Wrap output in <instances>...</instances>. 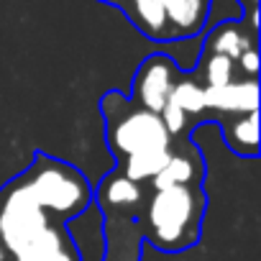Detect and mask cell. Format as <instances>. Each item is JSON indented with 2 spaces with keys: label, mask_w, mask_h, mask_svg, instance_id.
Instances as JSON below:
<instances>
[{
  "label": "cell",
  "mask_w": 261,
  "mask_h": 261,
  "mask_svg": "<svg viewBox=\"0 0 261 261\" xmlns=\"http://www.w3.org/2000/svg\"><path fill=\"white\" fill-rule=\"evenodd\" d=\"M169 100L190 118V115H200L205 113V95H202V85L197 80H177L174 87H172V95Z\"/></svg>",
  "instance_id": "obj_15"
},
{
  "label": "cell",
  "mask_w": 261,
  "mask_h": 261,
  "mask_svg": "<svg viewBox=\"0 0 261 261\" xmlns=\"http://www.w3.org/2000/svg\"><path fill=\"white\" fill-rule=\"evenodd\" d=\"M123 11L128 13V18L139 26L141 34H146L154 41H169V31H167V18H164V8L162 0H125Z\"/></svg>",
  "instance_id": "obj_9"
},
{
  "label": "cell",
  "mask_w": 261,
  "mask_h": 261,
  "mask_svg": "<svg viewBox=\"0 0 261 261\" xmlns=\"http://www.w3.org/2000/svg\"><path fill=\"white\" fill-rule=\"evenodd\" d=\"M258 115L256 113H246V115H236L230 120L223 123V136L225 144L238 154V156H256L258 154Z\"/></svg>",
  "instance_id": "obj_10"
},
{
  "label": "cell",
  "mask_w": 261,
  "mask_h": 261,
  "mask_svg": "<svg viewBox=\"0 0 261 261\" xmlns=\"http://www.w3.org/2000/svg\"><path fill=\"white\" fill-rule=\"evenodd\" d=\"M108 144L113 154L128 159L144 151L172 149V136L167 134V128L156 113L134 108L130 113L118 115L108 123Z\"/></svg>",
  "instance_id": "obj_3"
},
{
  "label": "cell",
  "mask_w": 261,
  "mask_h": 261,
  "mask_svg": "<svg viewBox=\"0 0 261 261\" xmlns=\"http://www.w3.org/2000/svg\"><path fill=\"white\" fill-rule=\"evenodd\" d=\"M236 64L241 67V72L246 74V80H256V74H258V51H256V49L243 51V54L236 59Z\"/></svg>",
  "instance_id": "obj_18"
},
{
  "label": "cell",
  "mask_w": 261,
  "mask_h": 261,
  "mask_svg": "<svg viewBox=\"0 0 261 261\" xmlns=\"http://www.w3.org/2000/svg\"><path fill=\"white\" fill-rule=\"evenodd\" d=\"M21 185L46 213L62 218L82 213L92 200V190L87 179L69 164L54 159H39Z\"/></svg>",
  "instance_id": "obj_2"
},
{
  "label": "cell",
  "mask_w": 261,
  "mask_h": 261,
  "mask_svg": "<svg viewBox=\"0 0 261 261\" xmlns=\"http://www.w3.org/2000/svg\"><path fill=\"white\" fill-rule=\"evenodd\" d=\"M233 77H236V62L233 59L220 57V54H205V62H202L205 85L202 87H223V85L233 82Z\"/></svg>",
  "instance_id": "obj_16"
},
{
  "label": "cell",
  "mask_w": 261,
  "mask_h": 261,
  "mask_svg": "<svg viewBox=\"0 0 261 261\" xmlns=\"http://www.w3.org/2000/svg\"><path fill=\"white\" fill-rule=\"evenodd\" d=\"M172 156V149H156V151H144V154H134L123 162V177H128L130 182H151L162 169L164 164L169 162Z\"/></svg>",
  "instance_id": "obj_12"
},
{
  "label": "cell",
  "mask_w": 261,
  "mask_h": 261,
  "mask_svg": "<svg viewBox=\"0 0 261 261\" xmlns=\"http://www.w3.org/2000/svg\"><path fill=\"white\" fill-rule=\"evenodd\" d=\"M62 248H67V236L59 230V228H54V225H49L46 230H41L16 258L18 261H49L54 253H59Z\"/></svg>",
  "instance_id": "obj_14"
},
{
  "label": "cell",
  "mask_w": 261,
  "mask_h": 261,
  "mask_svg": "<svg viewBox=\"0 0 261 261\" xmlns=\"http://www.w3.org/2000/svg\"><path fill=\"white\" fill-rule=\"evenodd\" d=\"M177 82V64L167 54H151L136 72L134 80V102L149 113H162L169 102L172 87Z\"/></svg>",
  "instance_id": "obj_5"
},
{
  "label": "cell",
  "mask_w": 261,
  "mask_h": 261,
  "mask_svg": "<svg viewBox=\"0 0 261 261\" xmlns=\"http://www.w3.org/2000/svg\"><path fill=\"white\" fill-rule=\"evenodd\" d=\"M159 118H162V123H164V128H167L169 136H179L182 130L187 128V115H185L172 100L164 105V110L159 113Z\"/></svg>",
  "instance_id": "obj_17"
},
{
  "label": "cell",
  "mask_w": 261,
  "mask_h": 261,
  "mask_svg": "<svg viewBox=\"0 0 261 261\" xmlns=\"http://www.w3.org/2000/svg\"><path fill=\"white\" fill-rule=\"evenodd\" d=\"M202 210H205V197L192 185L154 190L144 215L151 243L162 251L190 248L200 236Z\"/></svg>",
  "instance_id": "obj_1"
},
{
  "label": "cell",
  "mask_w": 261,
  "mask_h": 261,
  "mask_svg": "<svg viewBox=\"0 0 261 261\" xmlns=\"http://www.w3.org/2000/svg\"><path fill=\"white\" fill-rule=\"evenodd\" d=\"M238 3H241V13H243V11H256V8H258V0H238Z\"/></svg>",
  "instance_id": "obj_20"
},
{
  "label": "cell",
  "mask_w": 261,
  "mask_h": 261,
  "mask_svg": "<svg viewBox=\"0 0 261 261\" xmlns=\"http://www.w3.org/2000/svg\"><path fill=\"white\" fill-rule=\"evenodd\" d=\"M49 261H77V256H74V251H72V248L67 246V248H62L59 253H54V256H51Z\"/></svg>",
  "instance_id": "obj_19"
},
{
  "label": "cell",
  "mask_w": 261,
  "mask_h": 261,
  "mask_svg": "<svg viewBox=\"0 0 261 261\" xmlns=\"http://www.w3.org/2000/svg\"><path fill=\"white\" fill-rule=\"evenodd\" d=\"M49 225L46 210L23 185H16L6 195V202L0 207V246H6L13 256H18Z\"/></svg>",
  "instance_id": "obj_4"
},
{
  "label": "cell",
  "mask_w": 261,
  "mask_h": 261,
  "mask_svg": "<svg viewBox=\"0 0 261 261\" xmlns=\"http://www.w3.org/2000/svg\"><path fill=\"white\" fill-rule=\"evenodd\" d=\"M3 256H6V253H3V246H0V261H3Z\"/></svg>",
  "instance_id": "obj_21"
},
{
  "label": "cell",
  "mask_w": 261,
  "mask_h": 261,
  "mask_svg": "<svg viewBox=\"0 0 261 261\" xmlns=\"http://www.w3.org/2000/svg\"><path fill=\"white\" fill-rule=\"evenodd\" d=\"M197 177V164L190 156L182 154H172L169 162L164 164V169L151 179L154 190H167V187H179V185H192Z\"/></svg>",
  "instance_id": "obj_13"
},
{
  "label": "cell",
  "mask_w": 261,
  "mask_h": 261,
  "mask_svg": "<svg viewBox=\"0 0 261 261\" xmlns=\"http://www.w3.org/2000/svg\"><path fill=\"white\" fill-rule=\"evenodd\" d=\"M169 41H187L210 23L213 0H162Z\"/></svg>",
  "instance_id": "obj_6"
},
{
  "label": "cell",
  "mask_w": 261,
  "mask_h": 261,
  "mask_svg": "<svg viewBox=\"0 0 261 261\" xmlns=\"http://www.w3.org/2000/svg\"><path fill=\"white\" fill-rule=\"evenodd\" d=\"M248 49H256V34L243 23V18H225L215 23L205 39V54H220L233 62Z\"/></svg>",
  "instance_id": "obj_8"
},
{
  "label": "cell",
  "mask_w": 261,
  "mask_h": 261,
  "mask_svg": "<svg viewBox=\"0 0 261 261\" xmlns=\"http://www.w3.org/2000/svg\"><path fill=\"white\" fill-rule=\"evenodd\" d=\"M205 110L223 115H246L258 108V82L256 80H233L223 87H202Z\"/></svg>",
  "instance_id": "obj_7"
},
{
  "label": "cell",
  "mask_w": 261,
  "mask_h": 261,
  "mask_svg": "<svg viewBox=\"0 0 261 261\" xmlns=\"http://www.w3.org/2000/svg\"><path fill=\"white\" fill-rule=\"evenodd\" d=\"M100 197H102V205L108 210H134L141 202L144 192H141V185L130 182L120 172H113L102 179Z\"/></svg>",
  "instance_id": "obj_11"
}]
</instances>
